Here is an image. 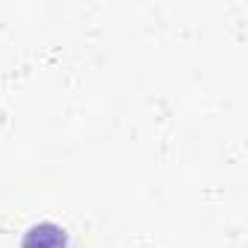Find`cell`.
Here are the masks:
<instances>
[{"label": "cell", "instance_id": "1", "mask_svg": "<svg viewBox=\"0 0 248 248\" xmlns=\"http://www.w3.org/2000/svg\"><path fill=\"white\" fill-rule=\"evenodd\" d=\"M24 248H67V236L59 225L53 222H41L32 225L24 236Z\"/></svg>", "mask_w": 248, "mask_h": 248}]
</instances>
